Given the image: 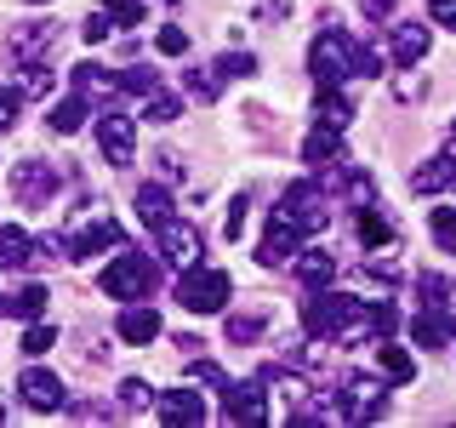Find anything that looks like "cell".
Listing matches in <instances>:
<instances>
[{
  "instance_id": "1",
  "label": "cell",
  "mask_w": 456,
  "mask_h": 428,
  "mask_svg": "<svg viewBox=\"0 0 456 428\" xmlns=\"http://www.w3.org/2000/svg\"><path fill=\"white\" fill-rule=\"evenodd\" d=\"M303 332L325 337V342H354V337H365V303L348 292H325L320 285L303 303Z\"/></svg>"
},
{
  "instance_id": "2",
  "label": "cell",
  "mask_w": 456,
  "mask_h": 428,
  "mask_svg": "<svg viewBox=\"0 0 456 428\" xmlns=\"http://www.w3.org/2000/svg\"><path fill=\"white\" fill-rule=\"evenodd\" d=\"M154 280H160V268H154L142 251H120L103 275H97V292H103V297H120V303H137L142 292H154Z\"/></svg>"
},
{
  "instance_id": "3",
  "label": "cell",
  "mask_w": 456,
  "mask_h": 428,
  "mask_svg": "<svg viewBox=\"0 0 456 428\" xmlns=\"http://www.w3.org/2000/svg\"><path fill=\"white\" fill-rule=\"evenodd\" d=\"M228 297H234V280H228L223 268H206V263L183 268V280H177V303L189 309V314H217Z\"/></svg>"
},
{
  "instance_id": "4",
  "label": "cell",
  "mask_w": 456,
  "mask_h": 428,
  "mask_svg": "<svg viewBox=\"0 0 456 428\" xmlns=\"http://www.w3.org/2000/svg\"><path fill=\"white\" fill-rule=\"evenodd\" d=\"M308 75L320 80V86H342V80L354 75V40L337 35V29L314 35V46H308Z\"/></svg>"
},
{
  "instance_id": "5",
  "label": "cell",
  "mask_w": 456,
  "mask_h": 428,
  "mask_svg": "<svg viewBox=\"0 0 456 428\" xmlns=\"http://www.w3.org/2000/svg\"><path fill=\"white\" fill-rule=\"evenodd\" d=\"M297 246H303V223L285 218V211H268V228H263V246H256V263H263V268L297 263Z\"/></svg>"
},
{
  "instance_id": "6",
  "label": "cell",
  "mask_w": 456,
  "mask_h": 428,
  "mask_svg": "<svg viewBox=\"0 0 456 428\" xmlns=\"http://www.w3.org/2000/svg\"><path fill=\"white\" fill-rule=\"evenodd\" d=\"M97 143H103V160L109 166H132V154H137V120L126 109H103V114H97Z\"/></svg>"
},
{
  "instance_id": "7",
  "label": "cell",
  "mask_w": 456,
  "mask_h": 428,
  "mask_svg": "<svg viewBox=\"0 0 456 428\" xmlns=\"http://www.w3.org/2000/svg\"><path fill=\"white\" fill-rule=\"evenodd\" d=\"M223 417L246 423V428H263L268 423V389L263 383H223Z\"/></svg>"
},
{
  "instance_id": "8",
  "label": "cell",
  "mask_w": 456,
  "mask_h": 428,
  "mask_svg": "<svg viewBox=\"0 0 456 428\" xmlns=\"http://www.w3.org/2000/svg\"><path fill=\"white\" fill-rule=\"evenodd\" d=\"M280 211H285V218H297V223H303V235H314V228H325V223H331V211H325V194H320V183H291V189H285L280 194Z\"/></svg>"
},
{
  "instance_id": "9",
  "label": "cell",
  "mask_w": 456,
  "mask_h": 428,
  "mask_svg": "<svg viewBox=\"0 0 456 428\" xmlns=\"http://www.w3.org/2000/svg\"><path fill=\"white\" fill-rule=\"evenodd\" d=\"M154 240H160V257L166 263H177V268H194L200 263V228L194 223H183V218H171V223H160L154 228Z\"/></svg>"
},
{
  "instance_id": "10",
  "label": "cell",
  "mask_w": 456,
  "mask_h": 428,
  "mask_svg": "<svg viewBox=\"0 0 456 428\" xmlns=\"http://www.w3.org/2000/svg\"><path fill=\"white\" fill-rule=\"evenodd\" d=\"M18 394H23L28 411H63V406H69L63 377H57V371H40V366H28L23 377H18Z\"/></svg>"
},
{
  "instance_id": "11",
  "label": "cell",
  "mask_w": 456,
  "mask_h": 428,
  "mask_svg": "<svg viewBox=\"0 0 456 428\" xmlns=\"http://www.w3.org/2000/svg\"><path fill=\"white\" fill-rule=\"evenodd\" d=\"M382 411H388L382 383H365V377H354L348 389H342V399H337V417L342 423H365V417H382Z\"/></svg>"
},
{
  "instance_id": "12",
  "label": "cell",
  "mask_w": 456,
  "mask_h": 428,
  "mask_svg": "<svg viewBox=\"0 0 456 428\" xmlns=\"http://www.w3.org/2000/svg\"><path fill=\"white\" fill-rule=\"evenodd\" d=\"M154 411H160V423H171V428H194V423H206V399H200L194 389L154 394Z\"/></svg>"
},
{
  "instance_id": "13",
  "label": "cell",
  "mask_w": 456,
  "mask_h": 428,
  "mask_svg": "<svg viewBox=\"0 0 456 428\" xmlns=\"http://www.w3.org/2000/svg\"><path fill=\"white\" fill-rule=\"evenodd\" d=\"M114 332H120V342H132V349H142V342H154V337H160V314H154V309L137 297V303H126V309H120Z\"/></svg>"
},
{
  "instance_id": "14",
  "label": "cell",
  "mask_w": 456,
  "mask_h": 428,
  "mask_svg": "<svg viewBox=\"0 0 456 428\" xmlns=\"http://www.w3.org/2000/svg\"><path fill=\"white\" fill-rule=\"evenodd\" d=\"M12 189H18V200H28V206H46V200L57 194V171L40 166V160H23L18 171H12Z\"/></svg>"
},
{
  "instance_id": "15",
  "label": "cell",
  "mask_w": 456,
  "mask_h": 428,
  "mask_svg": "<svg viewBox=\"0 0 456 428\" xmlns=\"http://www.w3.org/2000/svg\"><path fill=\"white\" fill-rule=\"evenodd\" d=\"M303 160L314 166V171H331V166H342V126H314V132L303 137Z\"/></svg>"
},
{
  "instance_id": "16",
  "label": "cell",
  "mask_w": 456,
  "mask_h": 428,
  "mask_svg": "<svg viewBox=\"0 0 456 428\" xmlns=\"http://www.w3.org/2000/svg\"><path fill=\"white\" fill-rule=\"evenodd\" d=\"M86 120H92V97H86V92H69V97H57V103L46 109V126L57 137H75Z\"/></svg>"
},
{
  "instance_id": "17",
  "label": "cell",
  "mask_w": 456,
  "mask_h": 428,
  "mask_svg": "<svg viewBox=\"0 0 456 428\" xmlns=\"http://www.w3.org/2000/svg\"><path fill=\"white\" fill-rule=\"evenodd\" d=\"M6 46H12V57H18V63H40V52L57 46V29H52V23H18Z\"/></svg>"
},
{
  "instance_id": "18",
  "label": "cell",
  "mask_w": 456,
  "mask_h": 428,
  "mask_svg": "<svg viewBox=\"0 0 456 428\" xmlns=\"http://www.w3.org/2000/svg\"><path fill=\"white\" fill-rule=\"evenodd\" d=\"M428 46H434V35H428L422 23H399L394 29V63L399 69H417L422 57H428Z\"/></svg>"
},
{
  "instance_id": "19",
  "label": "cell",
  "mask_w": 456,
  "mask_h": 428,
  "mask_svg": "<svg viewBox=\"0 0 456 428\" xmlns=\"http://www.w3.org/2000/svg\"><path fill=\"white\" fill-rule=\"evenodd\" d=\"M456 183V154H434V160H422L417 171H411V189L417 194H439Z\"/></svg>"
},
{
  "instance_id": "20",
  "label": "cell",
  "mask_w": 456,
  "mask_h": 428,
  "mask_svg": "<svg viewBox=\"0 0 456 428\" xmlns=\"http://www.w3.org/2000/svg\"><path fill=\"white\" fill-rule=\"evenodd\" d=\"M109 246H120V228H114L109 218H92L75 240H69V251H75V257H97V251H109Z\"/></svg>"
},
{
  "instance_id": "21",
  "label": "cell",
  "mask_w": 456,
  "mask_h": 428,
  "mask_svg": "<svg viewBox=\"0 0 456 428\" xmlns=\"http://www.w3.org/2000/svg\"><path fill=\"white\" fill-rule=\"evenodd\" d=\"M411 337H417V349H451V320H445V309H422L417 320H411Z\"/></svg>"
},
{
  "instance_id": "22",
  "label": "cell",
  "mask_w": 456,
  "mask_h": 428,
  "mask_svg": "<svg viewBox=\"0 0 456 428\" xmlns=\"http://www.w3.org/2000/svg\"><path fill=\"white\" fill-rule=\"evenodd\" d=\"M297 280H303L308 292L331 285V280H337V257H331V251H297Z\"/></svg>"
},
{
  "instance_id": "23",
  "label": "cell",
  "mask_w": 456,
  "mask_h": 428,
  "mask_svg": "<svg viewBox=\"0 0 456 428\" xmlns=\"http://www.w3.org/2000/svg\"><path fill=\"white\" fill-rule=\"evenodd\" d=\"M132 206H137V218H142V228H160V223H171V194L160 189V183H142Z\"/></svg>"
},
{
  "instance_id": "24",
  "label": "cell",
  "mask_w": 456,
  "mask_h": 428,
  "mask_svg": "<svg viewBox=\"0 0 456 428\" xmlns=\"http://www.w3.org/2000/svg\"><path fill=\"white\" fill-rule=\"evenodd\" d=\"M40 251H46V246H40ZM40 251L28 246L23 228H0V268H23V263H35Z\"/></svg>"
},
{
  "instance_id": "25",
  "label": "cell",
  "mask_w": 456,
  "mask_h": 428,
  "mask_svg": "<svg viewBox=\"0 0 456 428\" xmlns=\"http://www.w3.org/2000/svg\"><path fill=\"white\" fill-rule=\"evenodd\" d=\"M75 92L109 97V92H120V75H114V69H97V63H80V69H75Z\"/></svg>"
},
{
  "instance_id": "26",
  "label": "cell",
  "mask_w": 456,
  "mask_h": 428,
  "mask_svg": "<svg viewBox=\"0 0 456 428\" xmlns=\"http://www.w3.org/2000/svg\"><path fill=\"white\" fill-rule=\"evenodd\" d=\"M377 366H382L388 383H411V377H417V360H411L405 349H394V342H377Z\"/></svg>"
},
{
  "instance_id": "27",
  "label": "cell",
  "mask_w": 456,
  "mask_h": 428,
  "mask_svg": "<svg viewBox=\"0 0 456 428\" xmlns=\"http://www.w3.org/2000/svg\"><path fill=\"white\" fill-rule=\"evenodd\" d=\"M183 92H189L194 103H217L223 75H217V69H189V75H183Z\"/></svg>"
},
{
  "instance_id": "28",
  "label": "cell",
  "mask_w": 456,
  "mask_h": 428,
  "mask_svg": "<svg viewBox=\"0 0 456 428\" xmlns=\"http://www.w3.org/2000/svg\"><path fill=\"white\" fill-rule=\"evenodd\" d=\"M314 114H320L325 126H348V114H354V103L337 92V86H320V103H314Z\"/></svg>"
},
{
  "instance_id": "29",
  "label": "cell",
  "mask_w": 456,
  "mask_h": 428,
  "mask_svg": "<svg viewBox=\"0 0 456 428\" xmlns=\"http://www.w3.org/2000/svg\"><path fill=\"white\" fill-rule=\"evenodd\" d=\"M399 332V309L394 303H370L365 309V337H382V342H388Z\"/></svg>"
},
{
  "instance_id": "30",
  "label": "cell",
  "mask_w": 456,
  "mask_h": 428,
  "mask_svg": "<svg viewBox=\"0 0 456 428\" xmlns=\"http://www.w3.org/2000/svg\"><path fill=\"white\" fill-rule=\"evenodd\" d=\"M388 240H394V223L388 218H382V211H360V246H388Z\"/></svg>"
},
{
  "instance_id": "31",
  "label": "cell",
  "mask_w": 456,
  "mask_h": 428,
  "mask_svg": "<svg viewBox=\"0 0 456 428\" xmlns=\"http://www.w3.org/2000/svg\"><path fill=\"white\" fill-rule=\"evenodd\" d=\"M177 97H166L160 92V86H154V92H149V103H142V120H154V126H171V120H177Z\"/></svg>"
},
{
  "instance_id": "32",
  "label": "cell",
  "mask_w": 456,
  "mask_h": 428,
  "mask_svg": "<svg viewBox=\"0 0 456 428\" xmlns=\"http://www.w3.org/2000/svg\"><path fill=\"white\" fill-rule=\"evenodd\" d=\"M228 342H256L263 337V314H228Z\"/></svg>"
},
{
  "instance_id": "33",
  "label": "cell",
  "mask_w": 456,
  "mask_h": 428,
  "mask_svg": "<svg viewBox=\"0 0 456 428\" xmlns=\"http://www.w3.org/2000/svg\"><path fill=\"white\" fill-rule=\"evenodd\" d=\"M342 194L354 200V206H370V194H377V183L365 177V171H354V166H342Z\"/></svg>"
},
{
  "instance_id": "34",
  "label": "cell",
  "mask_w": 456,
  "mask_h": 428,
  "mask_svg": "<svg viewBox=\"0 0 456 428\" xmlns=\"http://www.w3.org/2000/svg\"><path fill=\"white\" fill-rule=\"evenodd\" d=\"M12 314H18V320H35V314L40 309H46V285H23V292L18 297H12V303H6Z\"/></svg>"
},
{
  "instance_id": "35",
  "label": "cell",
  "mask_w": 456,
  "mask_h": 428,
  "mask_svg": "<svg viewBox=\"0 0 456 428\" xmlns=\"http://www.w3.org/2000/svg\"><path fill=\"white\" fill-rule=\"evenodd\" d=\"M211 69H217L223 80H246V75H256V57H251V52H228V57H217Z\"/></svg>"
},
{
  "instance_id": "36",
  "label": "cell",
  "mask_w": 456,
  "mask_h": 428,
  "mask_svg": "<svg viewBox=\"0 0 456 428\" xmlns=\"http://www.w3.org/2000/svg\"><path fill=\"white\" fill-rule=\"evenodd\" d=\"M120 406H126V411H142V406H154V389H149L142 377H126V383H120Z\"/></svg>"
},
{
  "instance_id": "37",
  "label": "cell",
  "mask_w": 456,
  "mask_h": 428,
  "mask_svg": "<svg viewBox=\"0 0 456 428\" xmlns=\"http://www.w3.org/2000/svg\"><path fill=\"white\" fill-rule=\"evenodd\" d=\"M154 86H160V75H154V69H120V92H137V97H149Z\"/></svg>"
},
{
  "instance_id": "38",
  "label": "cell",
  "mask_w": 456,
  "mask_h": 428,
  "mask_svg": "<svg viewBox=\"0 0 456 428\" xmlns=\"http://www.w3.org/2000/svg\"><path fill=\"white\" fill-rule=\"evenodd\" d=\"M434 240H439L445 251H456V206H439V211H434Z\"/></svg>"
},
{
  "instance_id": "39",
  "label": "cell",
  "mask_w": 456,
  "mask_h": 428,
  "mask_svg": "<svg viewBox=\"0 0 456 428\" xmlns=\"http://www.w3.org/2000/svg\"><path fill=\"white\" fill-rule=\"evenodd\" d=\"M103 12H109L114 23H126V29L142 23V0H103Z\"/></svg>"
},
{
  "instance_id": "40",
  "label": "cell",
  "mask_w": 456,
  "mask_h": 428,
  "mask_svg": "<svg viewBox=\"0 0 456 428\" xmlns=\"http://www.w3.org/2000/svg\"><path fill=\"white\" fill-rule=\"evenodd\" d=\"M154 46H160L166 57H183V52H189V29H177V23L160 29V35H154Z\"/></svg>"
},
{
  "instance_id": "41",
  "label": "cell",
  "mask_w": 456,
  "mask_h": 428,
  "mask_svg": "<svg viewBox=\"0 0 456 428\" xmlns=\"http://www.w3.org/2000/svg\"><path fill=\"white\" fill-rule=\"evenodd\" d=\"M46 349H57V332H52V325H28V332H23V354H46Z\"/></svg>"
},
{
  "instance_id": "42",
  "label": "cell",
  "mask_w": 456,
  "mask_h": 428,
  "mask_svg": "<svg viewBox=\"0 0 456 428\" xmlns=\"http://www.w3.org/2000/svg\"><path fill=\"white\" fill-rule=\"evenodd\" d=\"M18 114H23V97L0 86V132H12V126H18Z\"/></svg>"
},
{
  "instance_id": "43",
  "label": "cell",
  "mask_w": 456,
  "mask_h": 428,
  "mask_svg": "<svg viewBox=\"0 0 456 428\" xmlns=\"http://www.w3.org/2000/svg\"><path fill=\"white\" fill-rule=\"evenodd\" d=\"M46 69H40V63H23V97H46Z\"/></svg>"
},
{
  "instance_id": "44",
  "label": "cell",
  "mask_w": 456,
  "mask_h": 428,
  "mask_svg": "<svg viewBox=\"0 0 456 428\" xmlns=\"http://www.w3.org/2000/svg\"><path fill=\"white\" fill-rule=\"evenodd\" d=\"M80 35H86V40H92V46H97V40H109V35H114V18H109V12H92Z\"/></svg>"
},
{
  "instance_id": "45",
  "label": "cell",
  "mask_w": 456,
  "mask_h": 428,
  "mask_svg": "<svg viewBox=\"0 0 456 428\" xmlns=\"http://www.w3.org/2000/svg\"><path fill=\"white\" fill-rule=\"evenodd\" d=\"M223 228H228V240H240V228H246V194H234V206H228Z\"/></svg>"
},
{
  "instance_id": "46",
  "label": "cell",
  "mask_w": 456,
  "mask_h": 428,
  "mask_svg": "<svg viewBox=\"0 0 456 428\" xmlns=\"http://www.w3.org/2000/svg\"><path fill=\"white\" fill-rule=\"evenodd\" d=\"M428 18L445 23V29H456V0H428Z\"/></svg>"
},
{
  "instance_id": "47",
  "label": "cell",
  "mask_w": 456,
  "mask_h": 428,
  "mask_svg": "<svg viewBox=\"0 0 456 428\" xmlns=\"http://www.w3.org/2000/svg\"><path fill=\"white\" fill-rule=\"evenodd\" d=\"M189 377H200V383H211V389H223V371L211 366V360H194V366H189Z\"/></svg>"
},
{
  "instance_id": "48",
  "label": "cell",
  "mask_w": 456,
  "mask_h": 428,
  "mask_svg": "<svg viewBox=\"0 0 456 428\" xmlns=\"http://www.w3.org/2000/svg\"><path fill=\"white\" fill-rule=\"evenodd\" d=\"M360 12H365V18H388L394 0H360Z\"/></svg>"
},
{
  "instance_id": "49",
  "label": "cell",
  "mask_w": 456,
  "mask_h": 428,
  "mask_svg": "<svg viewBox=\"0 0 456 428\" xmlns=\"http://www.w3.org/2000/svg\"><path fill=\"white\" fill-rule=\"evenodd\" d=\"M35 6H40V0H35Z\"/></svg>"
}]
</instances>
